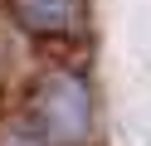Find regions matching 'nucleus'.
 I'll return each mask as SVG.
<instances>
[{
  "instance_id": "f257e3e1",
  "label": "nucleus",
  "mask_w": 151,
  "mask_h": 146,
  "mask_svg": "<svg viewBox=\"0 0 151 146\" xmlns=\"http://www.w3.org/2000/svg\"><path fill=\"white\" fill-rule=\"evenodd\" d=\"M24 122L34 127L44 146H88L93 136V93L83 83V73L73 68H49L39 73L24 107Z\"/></svg>"
},
{
  "instance_id": "f03ea898",
  "label": "nucleus",
  "mask_w": 151,
  "mask_h": 146,
  "mask_svg": "<svg viewBox=\"0 0 151 146\" xmlns=\"http://www.w3.org/2000/svg\"><path fill=\"white\" fill-rule=\"evenodd\" d=\"M5 10L34 39H73L88 19V0H5Z\"/></svg>"
}]
</instances>
